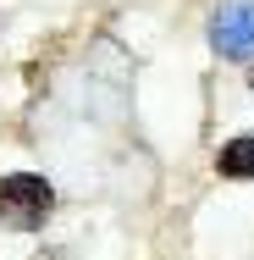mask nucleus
<instances>
[{"mask_svg":"<svg viewBox=\"0 0 254 260\" xmlns=\"http://www.w3.org/2000/svg\"><path fill=\"white\" fill-rule=\"evenodd\" d=\"M55 210V188L39 172H6L0 177V227L11 233H39Z\"/></svg>","mask_w":254,"mask_h":260,"instance_id":"nucleus-1","label":"nucleus"},{"mask_svg":"<svg viewBox=\"0 0 254 260\" xmlns=\"http://www.w3.org/2000/svg\"><path fill=\"white\" fill-rule=\"evenodd\" d=\"M210 50L221 61H249L254 55V0H221L210 11Z\"/></svg>","mask_w":254,"mask_h":260,"instance_id":"nucleus-2","label":"nucleus"},{"mask_svg":"<svg viewBox=\"0 0 254 260\" xmlns=\"http://www.w3.org/2000/svg\"><path fill=\"white\" fill-rule=\"evenodd\" d=\"M33 260H72V249H61V244H45V249H39Z\"/></svg>","mask_w":254,"mask_h":260,"instance_id":"nucleus-4","label":"nucleus"},{"mask_svg":"<svg viewBox=\"0 0 254 260\" xmlns=\"http://www.w3.org/2000/svg\"><path fill=\"white\" fill-rule=\"evenodd\" d=\"M249 83H254V67H249Z\"/></svg>","mask_w":254,"mask_h":260,"instance_id":"nucleus-5","label":"nucleus"},{"mask_svg":"<svg viewBox=\"0 0 254 260\" xmlns=\"http://www.w3.org/2000/svg\"><path fill=\"white\" fill-rule=\"evenodd\" d=\"M215 172H221V177H232V183L254 177V133L227 139V144H221V155H215Z\"/></svg>","mask_w":254,"mask_h":260,"instance_id":"nucleus-3","label":"nucleus"}]
</instances>
